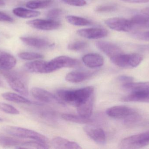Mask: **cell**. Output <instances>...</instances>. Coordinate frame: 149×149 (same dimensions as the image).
Instances as JSON below:
<instances>
[{
    "label": "cell",
    "instance_id": "cell-31",
    "mask_svg": "<svg viewBox=\"0 0 149 149\" xmlns=\"http://www.w3.org/2000/svg\"><path fill=\"white\" fill-rule=\"evenodd\" d=\"M88 44L86 42L82 41H78L69 44L68 49L70 50L79 51L86 49Z\"/></svg>",
    "mask_w": 149,
    "mask_h": 149
},
{
    "label": "cell",
    "instance_id": "cell-33",
    "mask_svg": "<svg viewBox=\"0 0 149 149\" xmlns=\"http://www.w3.org/2000/svg\"><path fill=\"white\" fill-rule=\"evenodd\" d=\"M63 12L61 9H52L47 12L46 15L48 19L55 20L62 15Z\"/></svg>",
    "mask_w": 149,
    "mask_h": 149
},
{
    "label": "cell",
    "instance_id": "cell-29",
    "mask_svg": "<svg viewBox=\"0 0 149 149\" xmlns=\"http://www.w3.org/2000/svg\"><path fill=\"white\" fill-rule=\"evenodd\" d=\"M65 18L67 22L74 26H84L92 24L91 21L80 17L68 15L65 17Z\"/></svg>",
    "mask_w": 149,
    "mask_h": 149
},
{
    "label": "cell",
    "instance_id": "cell-40",
    "mask_svg": "<svg viewBox=\"0 0 149 149\" xmlns=\"http://www.w3.org/2000/svg\"><path fill=\"white\" fill-rule=\"evenodd\" d=\"M142 12L143 13L145 14V15H147L149 16V8H146L143 9L142 10Z\"/></svg>",
    "mask_w": 149,
    "mask_h": 149
},
{
    "label": "cell",
    "instance_id": "cell-3",
    "mask_svg": "<svg viewBox=\"0 0 149 149\" xmlns=\"http://www.w3.org/2000/svg\"><path fill=\"white\" fill-rule=\"evenodd\" d=\"M3 130L8 134L15 137L31 139L47 145H49V141L47 137L30 129L15 126H7L3 127Z\"/></svg>",
    "mask_w": 149,
    "mask_h": 149
},
{
    "label": "cell",
    "instance_id": "cell-12",
    "mask_svg": "<svg viewBox=\"0 0 149 149\" xmlns=\"http://www.w3.org/2000/svg\"><path fill=\"white\" fill-rule=\"evenodd\" d=\"M83 129L88 136L95 142L100 145H104L106 143V134L103 129L88 125L84 127Z\"/></svg>",
    "mask_w": 149,
    "mask_h": 149
},
{
    "label": "cell",
    "instance_id": "cell-28",
    "mask_svg": "<svg viewBox=\"0 0 149 149\" xmlns=\"http://www.w3.org/2000/svg\"><path fill=\"white\" fill-rule=\"evenodd\" d=\"M53 3V0H32L26 3L27 8L31 9H39L49 7Z\"/></svg>",
    "mask_w": 149,
    "mask_h": 149
},
{
    "label": "cell",
    "instance_id": "cell-35",
    "mask_svg": "<svg viewBox=\"0 0 149 149\" xmlns=\"http://www.w3.org/2000/svg\"><path fill=\"white\" fill-rule=\"evenodd\" d=\"M65 3L72 6L82 7L87 4L85 0H62Z\"/></svg>",
    "mask_w": 149,
    "mask_h": 149
},
{
    "label": "cell",
    "instance_id": "cell-30",
    "mask_svg": "<svg viewBox=\"0 0 149 149\" xmlns=\"http://www.w3.org/2000/svg\"><path fill=\"white\" fill-rule=\"evenodd\" d=\"M18 57L24 60H32L42 58L43 56L42 54L34 52H24L18 54Z\"/></svg>",
    "mask_w": 149,
    "mask_h": 149
},
{
    "label": "cell",
    "instance_id": "cell-19",
    "mask_svg": "<svg viewBox=\"0 0 149 149\" xmlns=\"http://www.w3.org/2000/svg\"><path fill=\"white\" fill-rule=\"evenodd\" d=\"M51 144L56 149H80L81 148L79 144L61 137H56L52 140Z\"/></svg>",
    "mask_w": 149,
    "mask_h": 149
},
{
    "label": "cell",
    "instance_id": "cell-18",
    "mask_svg": "<svg viewBox=\"0 0 149 149\" xmlns=\"http://www.w3.org/2000/svg\"><path fill=\"white\" fill-rule=\"evenodd\" d=\"M82 60L87 66L91 68L100 67L104 63L103 57L97 53L86 54L82 57Z\"/></svg>",
    "mask_w": 149,
    "mask_h": 149
},
{
    "label": "cell",
    "instance_id": "cell-17",
    "mask_svg": "<svg viewBox=\"0 0 149 149\" xmlns=\"http://www.w3.org/2000/svg\"><path fill=\"white\" fill-rule=\"evenodd\" d=\"M16 63V59L14 56L0 50V70L9 71L15 66Z\"/></svg>",
    "mask_w": 149,
    "mask_h": 149
},
{
    "label": "cell",
    "instance_id": "cell-22",
    "mask_svg": "<svg viewBox=\"0 0 149 149\" xmlns=\"http://www.w3.org/2000/svg\"><path fill=\"white\" fill-rule=\"evenodd\" d=\"M121 101L124 102H140L149 103V93L133 92L123 96Z\"/></svg>",
    "mask_w": 149,
    "mask_h": 149
},
{
    "label": "cell",
    "instance_id": "cell-24",
    "mask_svg": "<svg viewBox=\"0 0 149 149\" xmlns=\"http://www.w3.org/2000/svg\"><path fill=\"white\" fill-rule=\"evenodd\" d=\"M13 14L18 17L24 18L37 17L40 15L39 11L28 9L22 7H17L13 10Z\"/></svg>",
    "mask_w": 149,
    "mask_h": 149
},
{
    "label": "cell",
    "instance_id": "cell-34",
    "mask_svg": "<svg viewBox=\"0 0 149 149\" xmlns=\"http://www.w3.org/2000/svg\"><path fill=\"white\" fill-rule=\"evenodd\" d=\"M117 9V7L114 5H101L96 7L95 11L100 13L111 12L115 11Z\"/></svg>",
    "mask_w": 149,
    "mask_h": 149
},
{
    "label": "cell",
    "instance_id": "cell-5",
    "mask_svg": "<svg viewBox=\"0 0 149 149\" xmlns=\"http://www.w3.org/2000/svg\"><path fill=\"white\" fill-rule=\"evenodd\" d=\"M149 144V132L131 136L122 140L119 145L122 149L141 148Z\"/></svg>",
    "mask_w": 149,
    "mask_h": 149
},
{
    "label": "cell",
    "instance_id": "cell-42",
    "mask_svg": "<svg viewBox=\"0 0 149 149\" xmlns=\"http://www.w3.org/2000/svg\"><path fill=\"white\" fill-rule=\"evenodd\" d=\"M3 86V83L2 82V81H1V80H0V87H2Z\"/></svg>",
    "mask_w": 149,
    "mask_h": 149
},
{
    "label": "cell",
    "instance_id": "cell-2",
    "mask_svg": "<svg viewBox=\"0 0 149 149\" xmlns=\"http://www.w3.org/2000/svg\"><path fill=\"white\" fill-rule=\"evenodd\" d=\"M3 77L12 89L17 92L27 96L29 94L27 80L24 74L16 71H1Z\"/></svg>",
    "mask_w": 149,
    "mask_h": 149
},
{
    "label": "cell",
    "instance_id": "cell-6",
    "mask_svg": "<svg viewBox=\"0 0 149 149\" xmlns=\"http://www.w3.org/2000/svg\"><path fill=\"white\" fill-rule=\"evenodd\" d=\"M78 60L66 56H59L48 62L49 72H52L63 68H72L79 66Z\"/></svg>",
    "mask_w": 149,
    "mask_h": 149
},
{
    "label": "cell",
    "instance_id": "cell-8",
    "mask_svg": "<svg viewBox=\"0 0 149 149\" xmlns=\"http://www.w3.org/2000/svg\"><path fill=\"white\" fill-rule=\"evenodd\" d=\"M31 95L36 99L42 102L64 105L61 99L50 92L42 88L37 87H33L31 90Z\"/></svg>",
    "mask_w": 149,
    "mask_h": 149
},
{
    "label": "cell",
    "instance_id": "cell-10",
    "mask_svg": "<svg viewBox=\"0 0 149 149\" xmlns=\"http://www.w3.org/2000/svg\"><path fill=\"white\" fill-rule=\"evenodd\" d=\"M27 24L32 28L43 31H52L58 29L61 26L58 21L50 19H36L30 20Z\"/></svg>",
    "mask_w": 149,
    "mask_h": 149
},
{
    "label": "cell",
    "instance_id": "cell-13",
    "mask_svg": "<svg viewBox=\"0 0 149 149\" xmlns=\"http://www.w3.org/2000/svg\"><path fill=\"white\" fill-rule=\"evenodd\" d=\"M20 40L26 45L39 49H46L54 46L48 39L34 37H21Z\"/></svg>",
    "mask_w": 149,
    "mask_h": 149
},
{
    "label": "cell",
    "instance_id": "cell-15",
    "mask_svg": "<svg viewBox=\"0 0 149 149\" xmlns=\"http://www.w3.org/2000/svg\"><path fill=\"white\" fill-rule=\"evenodd\" d=\"M24 70L27 71L34 73H49L48 62L43 60H35L26 63L24 65Z\"/></svg>",
    "mask_w": 149,
    "mask_h": 149
},
{
    "label": "cell",
    "instance_id": "cell-21",
    "mask_svg": "<svg viewBox=\"0 0 149 149\" xmlns=\"http://www.w3.org/2000/svg\"><path fill=\"white\" fill-rule=\"evenodd\" d=\"M122 87L123 89L131 92L149 93V82H130L123 84Z\"/></svg>",
    "mask_w": 149,
    "mask_h": 149
},
{
    "label": "cell",
    "instance_id": "cell-27",
    "mask_svg": "<svg viewBox=\"0 0 149 149\" xmlns=\"http://www.w3.org/2000/svg\"><path fill=\"white\" fill-rule=\"evenodd\" d=\"M2 96L6 100L11 101V102L18 103H24V104L32 103V102L29 100L14 93L10 92L3 93L2 94Z\"/></svg>",
    "mask_w": 149,
    "mask_h": 149
},
{
    "label": "cell",
    "instance_id": "cell-43",
    "mask_svg": "<svg viewBox=\"0 0 149 149\" xmlns=\"http://www.w3.org/2000/svg\"><path fill=\"white\" fill-rule=\"evenodd\" d=\"M2 121V120L1 118H0V122Z\"/></svg>",
    "mask_w": 149,
    "mask_h": 149
},
{
    "label": "cell",
    "instance_id": "cell-32",
    "mask_svg": "<svg viewBox=\"0 0 149 149\" xmlns=\"http://www.w3.org/2000/svg\"><path fill=\"white\" fill-rule=\"evenodd\" d=\"M0 110L9 114L18 115L20 113L19 111L13 106L2 102H0Z\"/></svg>",
    "mask_w": 149,
    "mask_h": 149
},
{
    "label": "cell",
    "instance_id": "cell-39",
    "mask_svg": "<svg viewBox=\"0 0 149 149\" xmlns=\"http://www.w3.org/2000/svg\"><path fill=\"white\" fill-rule=\"evenodd\" d=\"M126 2L131 3H144L148 2L149 0H121Z\"/></svg>",
    "mask_w": 149,
    "mask_h": 149
},
{
    "label": "cell",
    "instance_id": "cell-1",
    "mask_svg": "<svg viewBox=\"0 0 149 149\" xmlns=\"http://www.w3.org/2000/svg\"><path fill=\"white\" fill-rule=\"evenodd\" d=\"M94 92L93 87L88 86L76 90L61 89L57 92V94L61 100L73 103L77 106L89 99L94 94Z\"/></svg>",
    "mask_w": 149,
    "mask_h": 149
},
{
    "label": "cell",
    "instance_id": "cell-23",
    "mask_svg": "<svg viewBox=\"0 0 149 149\" xmlns=\"http://www.w3.org/2000/svg\"><path fill=\"white\" fill-rule=\"evenodd\" d=\"M133 28L149 29V16L137 14L133 16L130 19Z\"/></svg>",
    "mask_w": 149,
    "mask_h": 149
},
{
    "label": "cell",
    "instance_id": "cell-38",
    "mask_svg": "<svg viewBox=\"0 0 149 149\" xmlns=\"http://www.w3.org/2000/svg\"><path fill=\"white\" fill-rule=\"evenodd\" d=\"M118 80L120 82L122 83L123 84L125 83H130V82H133L134 78L131 76H126V75H122L120 76L118 78Z\"/></svg>",
    "mask_w": 149,
    "mask_h": 149
},
{
    "label": "cell",
    "instance_id": "cell-25",
    "mask_svg": "<svg viewBox=\"0 0 149 149\" xmlns=\"http://www.w3.org/2000/svg\"><path fill=\"white\" fill-rule=\"evenodd\" d=\"M62 117L65 120L78 124L90 125L93 122V120L90 118H85L79 115H75L70 114H63L62 115Z\"/></svg>",
    "mask_w": 149,
    "mask_h": 149
},
{
    "label": "cell",
    "instance_id": "cell-11",
    "mask_svg": "<svg viewBox=\"0 0 149 149\" xmlns=\"http://www.w3.org/2000/svg\"><path fill=\"white\" fill-rule=\"evenodd\" d=\"M78 35L90 39L103 38L108 35L107 30L102 28H93L81 29L77 31Z\"/></svg>",
    "mask_w": 149,
    "mask_h": 149
},
{
    "label": "cell",
    "instance_id": "cell-26",
    "mask_svg": "<svg viewBox=\"0 0 149 149\" xmlns=\"http://www.w3.org/2000/svg\"><path fill=\"white\" fill-rule=\"evenodd\" d=\"M25 141L11 138L0 135V145L5 147L16 146L17 148H21Z\"/></svg>",
    "mask_w": 149,
    "mask_h": 149
},
{
    "label": "cell",
    "instance_id": "cell-37",
    "mask_svg": "<svg viewBox=\"0 0 149 149\" xmlns=\"http://www.w3.org/2000/svg\"><path fill=\"white\" fill-rule=\"evenodd\" d=\"M14 21V19L10 16L4 12L0 11V22H12Z\"/></svg>",
    "mask_w": 149,
    "mask_h": 149
},
{
    "label": "cell",
    "instance_id": "cell-14",
    "mask_svg": "<svg viewBox=\"0 0 149 149\" xmlns=\"http://www.w3.org/2000/svg\"><path fill=\"white\" fill-rule=\"evenodd\" d=\"M97 48L108 57L111 58L123 53L121 49L115 44L106 41H98L95 43Z\"/></svg>",
    "mask_w": 149,
    "mask_h": 149
},
{
    "label": "cell",
    "instance_id": "cell-16",
    "mask_svg": "<svg viewBox=\"0 0 149 149\" xmlns=\"http://www.w3.org/2000/svg\"><path fill=\"white\" fill-rule=\"evenodd\" d=\"M94 102V94L86 100L76 106L78 115L83 117L90 118L93 113Z\"/></svg>",
    "mask_w": 149,
    "mask_h": 149
},
{
    "label": "cell",
    "instance_id": "cell-7",
    "mask_svg": "<svg viewBox=\"0 0 149 149\" xmlns=\"http://www.w3.org/2000/svg\"><path fill=\"white\" fill-rule=\"evenodd\" d=\"M138 113L137 111L129 107L123 106H115L108 108L106 113L109 117L123 120L125 121Z\"/></svg>",
    "mask_w": 149,
    "mask_h": 149
},
{
    "label": "cell",
    "instance_id": "cell-41",
    "mask_svg": "<svg viewBox=\"0 0 149 149\" xmlns=\"http://www.w3.org/2000/svg\"><path fill=\"white\" fill-rule=\"evenodd\" d=\"M5 5V2L3 0H0V7H3Z\"/></svg>",
    "mask_w": 149,
    "mask_h": 149
},
{
    "label": "cell",
    "instance_id": "cell-9",
    "mask_svg": "<svg viewBox=\"0 0 149 149\" xmlns=\"http://www.w3.org/2000/svg\"><path fill=\"white\" fill-rule=\"evenodd\" d=\"M105 23L109 28L116 31L129 32L134 29L130 19L112 17L105 20Z\"/></svg>",
    "mask_w": 149,
    "mask_h": 149
},
{
    "label": "cell",
    "instance_id": "cell-4",
    "mask_svg": "<svg viewBox=\"0 0 149 149\" xmlns=\"http://www.w3.org/2000/svg\"><path fill=\"white\" fill-rule=\"evenodd\" d=\"M115 65L123 68L137 67L143 60V57L138 53L124 54L123 52L110 58Z\"/></svg>",
    "mask_w": 149,
    "mask_h": 149
},
{
    "label": "cell",
    "instance_id": "cell-36",
    "mask_svg": "<svg viewBox=\"0 0 149 149\" xmlns=\"http://www.w3.org/2000/svg\"><path fill=\"white\" fill-rule=\"evenodd\" d=\"M133 37L139 40L149 41V31L145 32H136L132 34Z\"/></svg>",
    "mask_w": 149,
    "mask_h": 149
},
{
    "label": "cell",
    "instance_id": "cell-20",
    "mask_svg": "<svg viewBox=\"0 0 149 149\" xmlns=\"http://www.w3.org/2000/svg\"><path fill=\"white\" fill-rule=\"evenodd\" d=\"M94 72H92L76 71L71 72L66 75L65 80L71 83H78L82 82L90 78Z\"/></svg>",
    "mask_w": 149,
    "mask_h": 149
}]
</instances>
